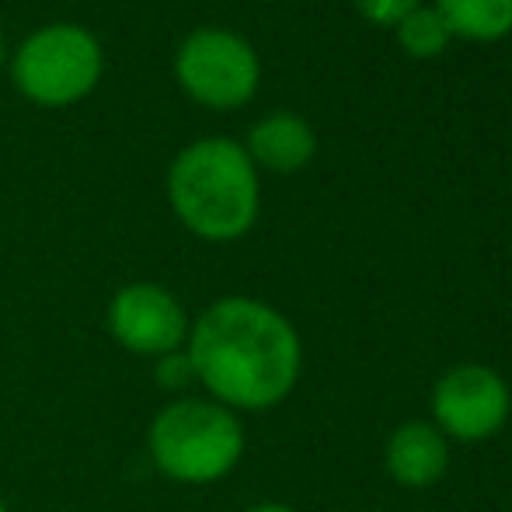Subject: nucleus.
<instances>
[{
    "label": "nucleus",
    "mask_w": 512,
    "mask_h": 512,
    "mask_svg": "<svg viewBox=\"0 0 512 512\" xmlns=\"http://www.w3.org/2000/svg\"><path fill=\"white\" fill-rule=\"evenodd\" d=\"M11 84L28 105L74 108L95 95L105 74V49L95 32L74 21H49L28 32L7 56Z\"/></svg>",
    "instance_id": "nucleus-4"
},
{
    "label": "nucleus",
    "mask_w": 512,
    "mask_h": 512,
    "mask_svg": "<svg viewBox=\"0 0 512 512\" xmlns=\"http://www.w3.org/2000/svg\"><path fill=\"white\" fill-rule=\"evenodd\" d=\"M394 35H398V46L415 60H436L453 42L450 28H446V21L439 18V11L432 4H418L415 11H408L394 25Z\"/></svg>",
    "instance_id": "nucleus-11"
},
{
    "label": "nucleus",
    "mask_w": 512,
    "mask_h": 512,
    "mask_svg": "<svg viewBox=\"0 0 512 512\" xmlns=\"http://www.w3.org/2000/svg\"><path fill=\"white\" fill-rule=\"evenodd\" d=\"M244 512H297L290 502H279V499H262V502H251Z\"/></svg>",
    "instance_id": "nucleus-14"
},
{
    "label": "nucleus",
    "mask_w": 512,
    "mask_h": 512,
    "mask_svg": "<svg viewBox=\"0 0 512 512\" xmlns=\"http://www.w3.org/2000/svg\"><path fill=\"white\" fill-rule=\"evenodd\" d=\"M258 171L272 175H297L317 154L314 126L297 112H269L248 129V140L241 143Z\"/></svg>",
    "instance_id": "nucleus-9"
},
{
    "label": "nucleus",
    "mask_w": 512,
    "mask_h": 512,
    "mask_svg": "<svg viewBox=\"0 0 512 512\" xmlns=\"http://www.w3.org/2000/svg\"><path fill=\"white\" fill-rule=\"evenodd\" d=\"M7 56H11V49H7V39H4V32H0V67L7 63Z\"/></svg>",
    "instance_id": "nucleus-15"
},
{
    "label": "nucleus",
    "mask_w": 512,
    "mask_h": 512,
    "mask_svg": "<svg viewBox=\"0 0 512 512\" xmlns=\"http://www.w3.org/2000/svg\"><path fill=\"white\" fill-rule=\"evenodd\" d=\"M429 422L457 443L495 439L512 418V387L495 366L457 363L432 384Z\"/></svg>",
    "instance_id": "nucleus-6"
},
{
    "label": "nucleus",
    "mask_w": 512,
    "mask_h": 512,
    "mask_svg": "<svg viewBox=\"0 0 512 512\" xmlns=\"http://www.w3.org/2000/svg\"><path fill=\"white\" fill-rule=\"evenodd\" d=\"M384 467L394 485L422 492L446 478L450 471V439L429 422V418H411L401 422L387 436Z\"/></svg>",
    "instance_id": "nucleus-8"
},
{
    "label": "nucleus",
    "mask_w": 512,
    "mask_h": 512,
    "mask_svg": "<svg viewBox=\"0 0 512 512\" xmlns=\"http://www.w3.org/2000/svg\"><path fill=\"white\" fill-rule=\"evenodd\" d=\"M164 189L178 223L209 244L241 241L262 213L258 168L227 136H206L178 150Z\"/></svg>",
    "instance_id": "nucleus-2"
},
{
    "label": "nucleus",
    "mask_w": 512,
    "mask_h": 512,
    "mask_svg": "<svg viewBox=\"0 0 512 512\" xmlns=\"http://www.w3.org/2000/svg\"><path fill=\"white\" fill-rule=\"evenodd\" d=\"M185 356L206 398L237 415L279 408L304 373L300 331L283 310L255 297H220L199 310Z\"/></svg>",
    "instance_id": "nucleus-1"
},
{
    "label": "nucleus",
    "mask_w": 512,
    "mask_h": 512,
    "mask_svg": "<svg viewBox=\"0 0 512 512\" xmlns=\"http://www.w3.org/2000/svg\"><path fill=\"white\" fill-rule=\"evenodd\" d=\"M356 4V11L363 14L366 21H373V25H398L401 18H405L408 11H415L422 0H352Z\"/></svg>",
    "instance_id": "nucleus-13"
},
{
    "label": "nucleus",
    "mask_w": 512,
    "mask_h": 512,
    "mask_svg": "<svg viewBox=\"0 0 512 512\" xmlns=\"http://www.w3.org/2000/svg\"><path fill=\"white\" fill-rule=\"evenodd\" d=\"M453 39L499 42L512 32V0H436Z\"/></svg>",
    "instance_id": "nucleus-10"
},
{
    "label": "nucleus",
    "mask_w": 512,
    "mask_h": 512,
    "mask_svg": "<svg viewBox=\"0 0 512 512\" xmlns=\"http://www.w3.org/2000/svg\"><path fill=\"white\" fill-rule=\"evenodd\" d=\"M154 380H157V387H161V391L175 394V398H182L189 387H196V370H192L185 349L154 359Z\"/></svg>",
    "instance_id": "nucleus-12"
},
{
    "label": "nucleus",
    "mask_w": 512,
    "mask_h": 512,
    "mask_svg": "<svg viewBox=\"0 0 512 512\" xmlns=\"http://www.w3.org/2000/svg\"><path fill=\"white\" fill-rule=\"evenodd\" d=\"M241 415L213 398H171L147 425V457L171 485L206 488L237 471L244 457Z\"/></svg>",
    "instance_id": "nucleus-3"
},
{
    "label": "nucleus",
    "mask_w": 512,
    "mask_h": 512,
    "mask_svg": "<svg viewBox=\"0 0 512 512\" xmlns=\"http://www.w3.org/2000/svg\"><path fill=\"white\" fill-rule=\"evenodd\" d=\"M0 512H11V509H7V502H4V499H0Z\"/></svg>",
    "instance_id": "nucleus-16"
},
{
    "label": "nucleus",
    "mask_w": 512,
    "mask_h": 512,
    "mask_svg": "<svg viewBox=\"0 0 512 512\" xmlns=\"http://www.w3.org/2000/svg\"><path fill=\"white\" fill-rule=\"evenodd\" d=\"M175 81L196 105L213 112H234L258 95L262 60L244 35L230 28H192L175 49Z\"/></svg>",
    "instance_id": "nucleus-5"
},
{
    "label": "nucleus",
    "mask_w": 512,
    "mask_h": 512,
    "mask_svg": "<svg viewBox=\"0 0 512 512\" xmlns=\"http://www.w3.org/2000/svg\"><path fill=\"white\" fill-rule=\"evenodd\" d=\"M192 317L182 300L161 283H126L105 307V331L119 349L140 359H161L182 352Z\"/></svg>",
    "instance_id": "nucleus-7"
}]
</instances>
